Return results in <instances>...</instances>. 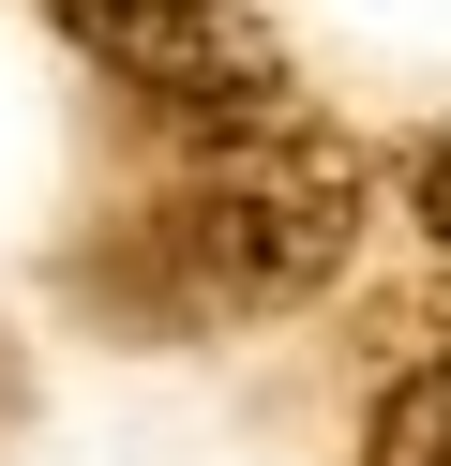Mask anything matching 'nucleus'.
Segmentation results:
<instances>
[{
  "instance_id": "nucleus-1",
  "label": "nucleus",
  "mask_w": 451,
  "mask_h": 466,
  "mask_svg": "<svg viewBox=\"0 0 451 466\" xmlns=\"http://www.w3.org/2000/svg\"><path fill=\"white\" fill-rule=\"evenodd\" d=\"M346 241H361V151L286 106L210 121L196 166L150 196V256H166L180 316H286L346 271Z\"/></svg>"
},
{
  "instance_id": "nucleus-2",
  "label": "nucleus",
  "mask_w": 451,
  "mask_h": 466,
  "mask_svg": "<svg viewBox=\"0 0 451 466\" xmlns=\"http://www.w3.org/2000/svg\"><path fill=\"white\" fill-rule=\"evenodd\" d=\"M60 31L106 76H136L180 121H241V106H286V46L241 15V0H46Z\"/></svg>"
},
{
  "instance_id": "nucleus-3",
  "label": "nucleus",
  "mask_w": 451,
  "mask_h": 466,
  "mask_svg": "<svg viewBox=\"0 0 451 466\" xmlns=\"http://www.w3.org/2000/svg\"><path fill=\"white\" fill-rule=\"evenodd\" d=\"M376 466H451V361H421L406 391L376 406Z\"/></svg>"
},
{
  "instance_id": "nucleus-4",
  "label": "nucleus",
  "mask_w": 451,
  "mask_h": 466,
  "mask_svg": "<svg viewBox=\"0 0 451 466\" xmlns=\"http://www.w3.org/2000/svg\"><path fill=\"white\" fill-rule=\"evenodd\" d=\"M406 196H421V226L451 241V136H436V151H406Z\"/></svg>"
}]
</instances>
